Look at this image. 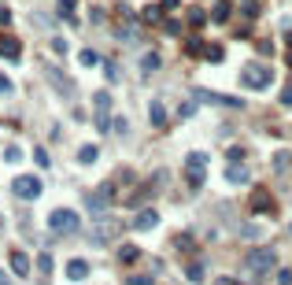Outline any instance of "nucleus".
<instances>
[{
  "label": "nucleus",
  "mask_w": 292,
  "mask_h": 285,
  "mask_svg": "<svg viewBox=\"0 0 292 285\" xmlns=\"http://www.w3.org/2000/svg\"><path fill=\"white\" fill-rule=\"evenodd\" d=\"M281 104H292V89H285V93H281Z\"/></svg>",
  "instance_id": "nucleus-37"
},
{
  "label": "nucleus",
  "mask_w": 292,
  "mask_h": 285,
  "mask_svg": "<svg viewBox=\"0 0 292 285\" xmlns=\"http://www.w3.org/2000/svg\"><path fill=\"white\" fill-rule=\"evenodd\" d=\"M214 285H240V281H237V278H218Z\"/></svg>",
  "instance_id": "nucleus-36"
},
{
  "label": "nucleus",
  "mask_w": 292,
  "mask_h": 285,
  "mask_svg": "<svg viewBox=\"0 0 292 285\" xmlns=\"http://www.w3.org/2000/svg\"><path fill=\"white\" fill-rule=\"evenodd\" d=\"M41 178H34V174H19V178L11 182V193L19 196V200H37L41 196Z\"/></svg>",
  "instance_id": "nucleus-3"
},
{
  "label": "nucleus",
  "mask_w": 292,
  "mask_h": 285,
  "mask_svg": "<svg viewBox=\"0 0 292 285\" xmlns=\"http://www.w3.org/2000/svg\"><path fill=\"white\" fill-rule=\"evenodd\" d=\"M189 182L200 189V185H204V163H189Z\"/></svg>",
  "instance_id": "nucleus-17"
},
{
  "label": "nucleus",
  "mask_w": 292,
  "mask_h": 285,
  "mask_svg": "<svg viewBox=\"0 0 292 285\" xmlns=\"http://www.w3.org/2000/svg\"><path fill=\"white\" fill-rule=\"evenodd\" d=\"M274 263H278V256H274V248H252L248 256H244V271H248V278H266L274 271Z\"/></svg>",
  "instance_id": "nucleus-1"
},
{
  "label": "nucleus",
  "mask_w": 292,
  "mask_h": 285,
  "mask_svg": "<svg viewBox=\"0 0 292 285\" xmlns=\"http://www.w3.org/2000/svg\"><path fill=\"white\" fill-rule=\"evenodd\" d=\"M226 182H233V185H244V182H248V170H244L240 163H233V167H226Z\"/></svg>",
  "instance_id": "nucleus-14"
},
{
  "label": "nucleus",
  "mask_w": 292,
  "mask_h": 285,
  "mask_svg": "<svg viewBox=\"0 0 292 285\" xmlns=\"http://www.w3.org/2000/svg\"><path fill=\"white\" fill-rule=\"evenodd\" d=\"M37 271H41V278L52 274V256H48V252H44V256H37Z\"/></svg>",
  "instance_id": "nucleus-20"
},
{
  "label": "nucleus",
  "mask_w": 292,
  "mask_h": 285,
  "mask_svg": "<svg viewBox=\"0 0 292 285\" xmlns=\"http://www.w3.org/2000/svg\"><path fill=\"white\" fill-rule=\"evenodd\" d=\"M252 211H259V215L274 211V200H270V193H266V189H255V196H252Z\"/></svg>",
  "instance_id": "nucleus-9"
},
{
  "label": "nucleus",
  "mask_w": 292,
  "mask_h": 285,
  "mask_svg": "<svg viewBox=\"0 0 292 285\" xmlns=\"http://www.w3.org/2000/svg\"><path fill=\"white\" fill-rule=\"evenodd\" d=\"M240 237H244V241H259V237H263V230H259L255 223H248V226H240Z\"/></svg>",
  "instance_id": "nucleus-19"
},
{
  "label": "nucleus",
  "mask_w": 292,
  "mask_h": 285,
  "mask_svg": "<svg viewBox=\"0 0 292 285\" xmlns=\"http://www.w3.org/2000/svg\"><path fill=\"white\" fill-rule=\"evenodd\" d=\"M126 285H152V278H144V274H133Z\"/></svg>",
  "instance_id": "nucleus-29"
},
{
  "label": "nucleus",
  "mask_w": 292,
  "mask_h": 285,
  "mask_svg": "<svg viewBox=\"0 0 292 285\" xmlns=\"http://www.w3.org/2000/svg\"><path fill=\"white\" fill-rule=\"evenodd\" d=\"M288 230H292V226H288Z\"/></svg>",
  "instance_id": "nucleus-39"
},
{
  "label": "nucleus",
  "mask_w": 292,
  "mask_h": 285,
  "mask_svg": "<svg viewBox=\"0 0 292 285\" xmlns=\"http://www.w3.org/2000/svg\"><path fill=\"white\" fill-rule=\"evenodd\" d=\"M34 160H37L41 167H48V152H44V148H37V152H34Z\"/></svg>",
  "instance_id": "nucleus-32"
},
{
  "label": "nucleus",
  "mask_w": 292,
  "mask_h": 285,
  "mask_svg": "<svg viewBox=\"0 0 292 285\" xmlns=\"http://www.w3.org/2000/svg\"><path fill=\"white\" fill-rule=\"evenodd\" d=\"M4 160H8V163H19V160H22V152L11 145V148H4Z\"/></svg>",
  "instance_id": "nucleus-27"
},
{
  "label": "nucleus",
  "mask_w": 292,
  "mask_h": 285,
  "mask_svg": "<svg viewBox=\"0 0 292 285\" xmlns=\"http://www.w3.org/2000/svg\"><path fill=\"white\" fill-rule=\"evenodd\" d=\"M278 285H292V271H278Z\"/></svg>",
  "instance_id": "nucleus-33"
},
{
  "label": "nucleus",
  "mask_w": 292,
  "mask_h": 285,
  "mask_svg": "<svg viewBox=\"0 0 292 285\" xmlns=\"http://www.w3.org/2000/svg\"><path fill=\"white\" fill-rule=\"evenodd\" d=\"M137 256H141V248H137V245H122L118 248V259L122 263H137Z\"/></svg>",
  "instance_id": "nucleus-16"
},
{
  "label": "nucleus",
  "mask_w": 292,
  "mask_h": 285,
  "mask_svg": "<svg viewBox=\"0 0 292 285\" xmlns=\"http://www.w3.org/2000/svg\"><path fill=\"white\" fill-rule=\"evenodd\" d=\"M229 19V4H218L214 8V23H226Z\"/></svg>",
  "instance_id": "nucleus-28"
},
{
  "label": "nucleus",
  "mask_w": 292,
  "mask_h": 285,
  "mask_svg": "<svg viewBox=\"0 0 292 285\" xmlns=\"http://www.w3.org/2000/svg\"><path fill=\"white\" fill-rule=\"evenodd\" d=\"M185 274H189L192 281H204V263H189V267H185Z\"/></svg>",
  "instance_id": "nucleus-22"
},
{
  "label": "nucleus",
  "mask_w": 292,
  "mask_h": 285,
  "mask_svg": "<svg viewBox=\"0 0 292 285\" xmlns=\"http://www.w3.org/2000/svg\"><path fill=\"white\" fill-rule=\"evenodd\" d=\"M96 156H100V152H96V145H85V148L78 152V163H96Z\"/></svg>",
  "instance_id": "nucleus-18"
},
{
  "label": "nucleus",
  "mask_w": 292,
  "mask_h": 285,
  "mask_svg": "<svg viewBox=\"0 0 292 285\" xmlns=\"http://www.w3.org/2000/svg\"><path fill=\"white\" fill-rule=\"evenodd\" d=\"M148 119H152V126H163V122H166V112H163V104H159V100H152V104H148Z\"/></svg>",
  "instance_id": "nucleus-15"
},
{
  "label": "nucleus",
  "mask_w": 292,
  "mask_h": 285,
  "mask_svg": "<svg viewBox=\"0 0 292 285\" xmlns=\"http://www.w3.org/2000/svg\"><path fill=\"white\" fill-rule=\"evenodd\" d=\"M0 56H8V59H19V56H22L19 41H15V37H0Z\"/></svg>",
  "instance_id": "nucleus-12"
},
{
  "label": "nucleus",
  "mask_w": 292,
  "mask_h": 285,
  "mask_svg": "<svg viewBox=\"0 0 292 285\" xmlns=\"http://www.w3.org/2000/svg\"><path fill=\"white\" fill-rule=\"evenodd\" d=\"M11 89H15V85H11V78H4V74H0V93H4V97H8Z\"/></svg>",
  "instance_id": "nucleus-31"
},
{
  "label": "nucleus",
  "mask_w": 292,
  "mask_h": 285,
  "mask_svg": "<svg viewBox=\"0 0 292 285\" xmlns=\"http://www.w3.org/2000/svg\"><path fill=\"white\" fill-rule=\"evenodd\" d=\"M115 233H118V223H115V218H100V223L93 226V245H107Z\"/></svg>",
  "instance_id": "nucleus-7"
},
{
  "label": "nucleus",
  "mask_w": 292,
  "mask_h": 285,
  "mask_svg": "<svg viewBox=\"0 0 292 285\" xmlns=\"http://www.w3.org/2000/svg\"><path fill=\"white\" fill-rule=\"evenodd\" d=\"M52 49H56L59 56H67V41H63V37H56V41H52Z\"/></svg>",
  "instance_id": "nucleus-30"
},
{
  "label": "nucleus",
  "mask_w": 292,
  "mask_h": 285,
  "mask_svg": "<svg viewBox=\"0 0 292 285\" xmlns=\"http://www.w3.org/2000/svg\"><path fill=\"white\" fill-rule=\"evenodd\" d=\"M48 226H52L56 233H74V230H78V215H74L70 208H56V211L48 215Z\"/></svg>",
  "instance_id": "nucleus-4"
},
{
  "label": "nucleus",
  "mask_w": 292,
  "mask_h": 285,
  "mask_svg": "<svg viewBox=\"0 0 292 285\" xmlns=\"http://www.w3.org/2000/svg\"><path fill=\"white\" fill-rule=\"evenodd\" d=\"M240 82L248 85V89H266V85L274 82V71L263 67V63H248V67H244V74H240Z\"/></svg>",
  "instance_id": "nucleus-2"
},
{
  "label": "nucleus",
  "mask_w": 292,
  "mask_h": 285,
  "mask_svg": "<svg viewBox=\"0 0 292 285\" xmlns=\"http://www.w3.org/2000/svg\"><path fill=\"white\" fill-rule=\"evenodd\" d=\"M85 274H89V263H85V259H70V263H67V278H70V281H82Z\"/></svg>",
  "instance_id": "nucleus-11"
},
{
  "label": "nucleus",
  "mask_w": 292,
  "mask_h": 285,
  "mask_svg": "<svg viewBox=\"0 0 292 285\" xmlns=\"http://www.w3.org/2000/svg\"><path fill=\"white\" fill-rule=\"evenodd\" d=\"M111 196H115V182H104L96 193L85 200V208L93 211V215H104V211H107V204H111Z\"/></svg>",
  "instance_id": "nucleus-5"
},
{
  "label": "nucleus",
  "mask_w": 292,
  "mask_h": 285,
  "mask_svg": "<svg viewBox=\"0 0 292 285\" xmlns=\"http://www.w3.org/2000/svg\"><path fill=\"white\" fill-rule=\"evenodd\" d=\"M0 285H15V281H11V278H8L4 271H0Z\"/></svg>",
  "instance_id": "nucleus-38"
},
{
  "label": "nucleus",
  "mask_w": 292,
  "mask_h": 285,
  "mask_svg": "<svg viewBox=\"0 0 292 285\" xmlns=\"http://www.w3.org/2000/svg\"><path fill=\"white\" fill-rule=\"evenodd\" d=\"M204 19H207V15L200 11V8H192V11H189V23H192V26H204Z\"/></svg>",
  "instance_id": "nucleus-26"
},
{
  "label": "nucleus",
  "mask_w": 292,
  "mask_h": 285,
  "mask_svg": "<svg viewBox=\"0 0 292 285\" xmlns=\"http://www.w3.org/2000/svg\"><path fill=\"white\" fill-rule=\"evenodd\" d=\"M192 97L204 104H218V107H240L237 97H222V93H207V89H192Z\"/></svg>",
  "instance_id": "nucleus-6"
},
{
  "label": "nucleus",
  "mask_w": 292,
  "mask_h": 285,
  "mask_svg": "<svg viewBox=\"0 0 292 285\" xmlns=\"http://www.w3.org/2000/svg\"><path fill=\"white\" fill-rule=\"evenodd\" d=\"M11 271L19 274V278H26V274H30V259L22 256V252H11Z\"/></svg>",
  "instance_id": "nucleus-13"
},
{
  "label": "nucleus",
  "mask_w": 292,
  "mask_h": 285,
  "mask_svg": "<svg viewBox=\"0 0 292 285\" xmlns=\"http://www.w3.org/2000/svg\"><path fill=\"white\" fill-rule=\"evenodd\" d=\"M156 226H159V215H156V211H137L133 230H156Z\"/></svg>",
  "instance_id": "nucleus-10"
},
{
  "label": "nucleus",
  "mask_w": 292,
  "mask_h": 285,
  "mask_svg": "<svg viewBox=\"0 0 292 285\" xmlns=\"http://www.w3.org/2000/svg\"><path fill=\"white\" fill-rule=\"evenodd\" d=\"M78 59H82V67H96V63H100V56H96L93 49H85V52H82Z\"/></svg>",
  "instance_id": "nucleus-23"
},
{
  "label": "nucleus",
  "mask_w": 292,
  "mask_h": 285,
  "mask_svg": "<svg viewBox=\"0 0 292 285\" xmlns=\"http://www.w3.org/2000/svg\"><path fill=\"white\" fill-rule=\"evenodd\" d=\"M8 23H11V11H8V8H0V26H8Z\"/></svg>",
  "instance_id": "nucleus-35"
},
{
  "label": "nucleus",
  "mask_w": 292,
  "mask_h": 285,
  "mask_svg": "<svg viewBox=\"0 0 292 285\" xmlns=\"http://www.w3.org/2000/svg\"><path fill=\"white\" fill-rule=\"evenodd\" d=\"M59 11H63V15H70V11H74V0H59Z\"/></svg>",
  "instance_id": "nucleus-34"
},
{
  "label": "nucleus",
  "mask_w": 292,
  "mask_h": 285,
  "mask_svg": "<svg viewBox=\"0 0 292 285\" xmlns=\"http://www.w3.org/2000/svg\"><path fill=\"white\" fill-rule=\"evenodd\" d=\"M93 104L100 107V112H107V107H111V93H104V89H100L96 97H93Z\"/></svg>",
  "instance_id": "nucleus-21"
},
{
  "label": "nucleus",
  "mask_w": 292,
  "mask_h": 285,
  "mask_svg": "<svg viewBox=\"0 0 292 285\" xmlns=\"http://www.w3.org/2000/svg\"><path fill=\"white\" fill-rule=\"evenodd\" d=\"M48 78H52V85H56L59 93H63V97H67V100L74 97V82H70V78H67V74H59L56 67H48Z\"/></svg>",
  "instance_id": "nucleus-8"
},
{
  "label": "nucleus",
  "mask_w": 292,
  "mask_h": 285,
  "mask_svg": "<svg viewBox=\"0 0 292 285\" xmlns=\"http://www.w3.org/2000/svg\"><path fill=\"white\" fill-rule=\"evenodd\" d=\"M141 67H144V71H156V67H159V56H156V52H148V56H144V63H141Z\"/></svg>",
  "instance_id": "nucleus-25"
},
{
  "label": "nucleus",
  "mask_w": 292,
  "mask_h": 285,
  "mask_svg": "<svg viewBox=\"0 0 292 285\" xmlns=\"http://www.w3.org/2000/svg\"><path fill=\"white\" fill-rule=\"evenodd\" d=\"M204 56H207L211 63H222V49H218V45H211V49H204Z\"/></svg>",
  "instance_id": "nucleus-24"
}]
</instances>
